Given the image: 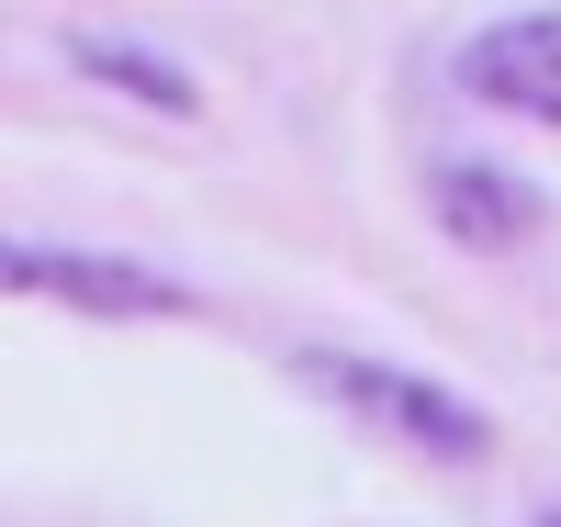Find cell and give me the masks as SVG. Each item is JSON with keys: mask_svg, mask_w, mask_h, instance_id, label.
<instances>
[{"mask_svg": "<svg viewBox=\"0 0 561 527\" xmlns=\"http://www.w3.org/2000/svg\"><path fill=\"white\" fill-rule=\"evenodd\" d=\"M0 293L79 303V314H192V293L169 270H135L113 248H45V236H0Z\"/></svg>", "mask_w": 561, "mask_h": 527, "instance_id": "cell-2", "label": "cell"}, {"mask_svg": "<svg viewBox=\"0 0 561 527\" xmlns=\"http://www.w3.org/2000/svg\"><path fill=\"white\" fill-rule=\"evenodd\" d=\"M68 68H90L124 102H158V113H203V79L169 57V45H135V34H68Z\"/></svg>", "mask_w": 561, "mask_h": 527, "instance_id": "cell-5", "label": "cell"}, {"mask_svg": "<svg viewBox=\"0 0 561 527\" xmlns=\"http://www.w3.org/2000/svg\"><path fill=\"white\" fill-rule=\"evenodd\" d=\"M293 381L325 393L337 415L382 426L393 449H427V460H494V415L472 393H449L427 370H393V359H337V348H293Z\"/></svg>", "mask_w": 561, "mask_h": 527, "instance_id": "cell-1", "label": "cell"}, {"mask_svg": "<svg viewBox=\"0 0 561 527\" xmlns=\"http://www.w3.org/2000/svg\"><path fill=\"white\" fill-rule=\"evenodd\" d=\"M460 90L494 113H528L561 124V12H517V23H483L460 45Z\"/></svg>", "mask_w": 561, "mask_h": 527, "instance_id": "cell-3", "label": "cell"}, {"mask_svg": "<svg viewBox=\"0 0 561 527\" xmlns=\"http://www.w3.org/2000/svg\"><path fill=\"white\" fill-rule=\"evenodd\" d=\"M427 214L449 225V248L505 259V248H528V236H539V191H528L517 169H494V158H438V169H427Z\"/></svg>", "mask_w": 561, "mask_h": 527, "instance_id": "cell-4", "label": "cell"}, {"mask_svg": "<svg viewBox=\"0 0 561 527\" xmlns=\"http://www.w3.org/2000/svg\"><path fill=\"white\" fill-rule=\"evenodd\" d=\"M539 527H561V505H550V516H539Z\"/></svg>", "mask_w": 561, "mask_h": 527, "instance_id": "cell-6", "label": "cell"}]
</instances>
